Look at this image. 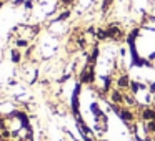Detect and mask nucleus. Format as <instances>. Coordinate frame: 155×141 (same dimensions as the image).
<instances>
[{
  "instance_id": "1",
  "label": "nucleus",
  "mask_w": 155,
  "mask_h": 141,
  "mask_svg": "<svg viewBox=\"0 0 155 141\" xmlns=\"http://www.w3.org/2000/svg\"><path fill=\"white\" fill-rule=\"evenodd\" d=\"M107 28V33H108V40L110 42H115V43H120L122 40L125 38V30L120 27L118 24H110L108 27H105Z\"/></svg>"
},
{
  "instance_id": "2",
  "label": "nucleus",
  "mask_w": 155,
  "mask_h": 141,
  "mask_svg": "<svg viewBox=\"0 0 155 141\" xmlns=\"http://www.w3.org/2000/svg\"><path fill=\"white\" fill-rule=\"evenodd\" d=\"M138 120L140 121H155V106L152 105H138Z\"/></svg>"
},
{
  "instance_id": "3",
  "label": "nucleus",
  "mask_w": 155,
  "mask_h": 141,
  "mask_svg": "<svg viewBox=\"0 0 155 141\" xmlns=\"http://www.w3.org/2000/svg\"><path fill=\"white\" fill-rule=\"evenodd\" d=\"M117 116L120 118V120L124 121L125 124H127V123H132V121H138L137 111H134L132 108H128V106H120V110H118Z\"/></svg>"
},
{
  "instance_id": "4",
  "label": "nucleus",
  "mask_w": 155,
  "mask_h": 141,
  "mask_svg": "<svg viewBox=\"0 0 155 141\" xmlns=\"http://www.w3.org/2000/svg\"><path fill=\"white\" fill-rule=\"evenodd\" d=\"M108 101H110V105H122L124 106V91L114 86L108 91Z\"/></svg>"
},
{
  "instance_id": "5",
  "label": "nucleus",
  "mask_w": 155,
  "mask_h": 141,
  "mask_svg": "<svg viewBox=\"0 0 155 141\" xmlns=\"http://www.w3.org/2000/svg\"><path fill=\"white\" fill-rule=\"evenodd\" d=\"M130 83H132V78L128 77V73H122V75H118V78L115 80V88H118V90H122V91H127L128 88H130Z\"/></svg>"
},
{
  "instance_id": "6",
  "label": "nucleus",
  "mask_w": 155,
  "mask_h": 141,
  "mask_svg": "<svg viewBox=\"0 0 155 141\" xmlns=\"http://www.w3.org/2000/svg\"><path fill=\"white\" fill-rule=\"evenodd\" d=\"M10 60H12V63L20 65L22 60H24V53H22V50H18V48H14V50L10 52Z\"/></svg>"
},
{
  "instance_id": "7",
  "label": "nucleus",
  "mask_w": 155,
  "mask_h": 141,
  "mask_svg": "<svg viewBox=\"0 0 155 141\" xmlns=\"http://www.w3.org/2000/svg\"><path fill=\"white\" fill-rule=\"evenodd\" d=\"M95 40L98 42V43H104V42L108 40V33H107V28H97V32H95Z\"/></svg>"
},
{
  "instance_id": "8",
  "label": "nucleus",
  "mask_w": 155,
  "mask_h": 141,
  "mask_svg": "<svg viewBox=\"0 0 155 141\" xmlns=\"http://www.w3.org/2000/svg\"><path fill=\"white\" fill-rule=\"evenodd\" d=\"M115 0H102V5H100V14L102 15H107L108 10L112 8V5H114Z\"/></svg>"
},
{
  "instance_id": "9",
  "label": "nucleus",
  "mask_w": 155,
  "mask_h": 141,
  "mask_svg": "<svg viewBox=\"0 0 155 141\" xmlns=\"http://www.w3.org/2000/svg\"><path fill=\"white\" fill-rule=\"evenodd\" d=\"M143 126L147 130V133L155 138V121H143Z\"/></svg>"
},
{
  "instance_id": "10",
  "label": "nucleus",
  "mask_w": 155,
  "mask_h": 141,
  "mask_svg": "<svg viewBox=\"0 0 155 141\" xmlns=\"http://www.w3.org/2000/svg\"><path fill=\"white\" fill-rule=\"evenodd\" d=\"M147 88H148V91H150V93H155V81H148Z\"/></svg>"
},
{
  "instance_id": "11",
  "label": "nucleus",
  "mask_w": 155,
  "mask_h": 141,
  "mask_svg": "<svg viewBox=\"0 0 155 141\" xmlns=\"http://www.w3.org/2000/svg\"><path fill=\"white\" fill-rule=\"evenodd\" d=\"M20 5H25V0H14V7H20Z\"/></svg>"
},
{
  "instance_id": "12",
  "label": "nucleus",
  "mask_w": 155,
  "mask_h": 141,
  "mask_svg": "<svg viewBox=\"0 0 155 141\" xmlns=\"http://www.w3.org/2000/svg\"><path fill=\"white\" fill-rule=\"evenodd\" d=\"M0 118H4V114H2V113H0Z\"/></svg>"
},
{
  "instance_id": "13",
  "label": "nucleus",
  "mask_w": 155,
  "mask_h": 141,
  "mask_svg": "<svg viewBox=\"0 0 155 141\" xmlns=\"http://www.w3.org/2000/svg\"><path fill=\"white\" fill-rule=\"evenodd\" d=\"M153 141H155V138H153Z\"/></svg>"
}]
</instances>
